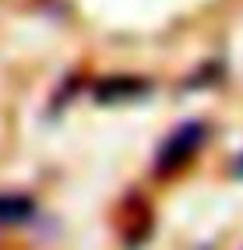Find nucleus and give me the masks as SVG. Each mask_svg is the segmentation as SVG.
<instances>
[{"instance_id": "obj_1", "label": "nucleus", "mask_w": 243, "mask_h": 250, "mask_svg": "<svg viewBox=\"0 0 243 250\" xmlns=\"http://www.w3.org/2000/svg\"><path fill=\"white\" fill-rule=\"evenodd\" d=\"M204 124H183L176 134L159 148V169H176L183 159H190L194 152H198V145L204 141Z\"/></svg>"}, {"instance_id": "obj_2", "label": "nucleus", "mask_w": 243, "mask_h": 250, "mask_svg": "<svg viewBox=\"0 0 243 250\" xmlns=\"http://www.w3.org/2000/svg\"><path fill=\"white\" fill-rule=\"evenodd\" d=\"M144 81H134V78H106L95 85V99L99 103H123V99H138L144 95Z\"/></svg>"}, {"instance_id": "obj_3", "label": "nucleus", "mask_w": 243, "mask_h": 250, "mask_svg": "<svg viewBox=\"0 0 243 250\" xmlns=\"http://www.w3.org/2000/svg\"><path fill=\"white\" fill-rule=\"evenodd\" d=\"M32 197H21V194H4L0 197V226H14V222H25L32 219Z\"/></svg>"}, {"instance_id": "obj_4", "label": "nucleus", "mask_w": 243, "mask_h": 250, "mask_svg": "<svg viewBox=\"0 0 243 250\" xmlns=\"http://www.w3.org/2000/svg\"><path fill=\"white\" fill-rule=\"evenodd\" d=\"M236 176H240V180H243V159H240V162H236Z\"/></svg>"}]
</instances>
